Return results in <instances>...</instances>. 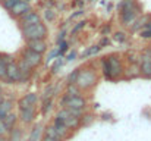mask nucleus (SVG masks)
Returning a JSON list of instances; mask_svg holds the SVG:
<instances>
[{
    "label": "nucleus",
    "instance_id": "1",
    "mask_svg": "<svg viewBox=\"0 0 151 141\" xmlns=\"http://www.w3.org/2000/svg\"><path fill=\"white\" fill-rule=\"evenodd\" d=\"M103 69H104V75H106L107 80H116L123 72L122 63L117 59V56H109L103 62Z\"/></svg>",
    "mask_w": 151,
    "mask_h": 141
},
{
    "label": "nucleus",
    "instance_id": "2",
    "mask_svg": "<svg viewBox=\"0 0 151 141\" xmlns=\"http://www.w3.org/2000/svg\"><path fill=\"white\" fill-rule=\"evenodd\" d=\"M22 34L27 40H35V38H44L47 35V28L44 24L37 22L28 27H22Z\"/></svg>",
    "mask_w": 151,
    "mask_h": 141
},
{
    "label": "nucleus",
    "instance_id": "3",
    "mask_svg": "<svg viewBox=\"0 0 151 141\" xmlns=\"http://www.w3.org/2000/svg\"><path fill=\"white\" fill-rule=\"evenodd\" d=\"M137 16H138V10L135 7V1L125 0L122 3V21H123V24H129V22L135 21Z\"/></svg>",
    "mask_w": 151,
    "mask_h": 141
},
{
    "label": "nucleus",
    "instance_id": "4",
    "mask_svg": "<svg viewBox=\"0 0 151 141\" xmlns=\"http://www.w3.org/2000/svg\"><path fill=\"white\" fill-rule=\"evenodd\" d=\"M96 82H97V75H96V72L87 69V71H79V75H78L75 84H76L78 87H81V88H88V87L94 85Z\"/></svg>",
    "mask_w": 151,
    "mask_h": 141
},
{
    "label": "nucleus",
    "instance_id": "5",
    "mask_svg": "<svg viewBox=\"0 0 151 141\" xmlns=\"http://www.w3.org/2000/svg\"><path fill=\"white\" fill-rule=\"evenodd\" d=\"M57 119H60L68 128H78V125H79V122H81V118H78V116H75V115H72L68 109H62L59 113H57Z\"/></svg>",
    "mask_w": 151,
    "mask_h": 141
},
{
    "label": "nucleus",
    "instance_id": "6",
    "mask_svg": "<svg viewBox=\"0 0 151 141\" xmlns=\"http://www.w3.org/2000/svg\"><path fill=\"white\" fill-rule=\"evenodd\" d=\"M62 106L65 107H75V109H84L85 107V100L78 94V95H70V94L66 93V95L62 97V101H60Z\"/></svg>",
    "mask_w": 151,
    "mask_h": 141
},
{
    "label": "nucleus",
    "instance_id": "7",
    "mask_svg": "<svg viewBox=\"0 0 151 141\" xmlns=\"http://www.w3.org/2000/svg\"><path fill=\"white\" fill-rule=\"evenodd\" d=\"M22 59H24V60H25L31 68H35V66H38V65L41 63V54H40V53L32 51L31 48H27V50L24 51Z\"/></svg>",
    "mask_w": 151,
    "mask_h": 141
},
{
    "label": "nucleus",
    "instance_id": "8",
    "mask_svg": "<svg viewBox=\"0 0 151 141\" xmlns=\"http://www.w3.org/2000/svg\"><path fill=\"white\" fill-rule=\"evenodd\" d=\"M7 81L10 82H16V81H21V72H19V68L16 63L13 62H9L6 65V78Z\"/></svg>",
    "mask_w": 151,
    "mask_h": 141
},
{
    "label": "nucleus",
    "instance_id": "9",
    "mask_svg": "<svg viewBox=\"0 0 151 141\" xmlns=\"http://www.w3.org/2000/svg\"><path fill=\"white\" fill-rule=\"evenodd\" d=\"M28 48H31L35 53L43 54L47 50V44L43 38H35V40H28Z\"/></svg>",
    "mask_w": 151,
    "mask_h": 141
},
{
    "label": "nucleus",
    "instance_id": "10",
    "mask_svg": "<svg viewBox=\"0 0 151 141\" xmlns=\"http://www.w3.org/2000/svg\"><path fill=\"white\" fill-rule=\"evenodd\" d=\"M28 10H29V4H28V1H25V0H18V1L12 6V9H10V12H12L13 16H21V15H24V13L28 12Z\"/></svg>",
    "mask_w": 151,
    "mask_h": 141
},
{
    "label": "nucleus",
    "instance_id": "11",
    "mask_svg": "<svg viewBox=\"0 0 151 141\" xmlns=\"http://www.w3.org/2000/svg\"><path fill=\"white\" fill-rule=\"evenodd\" d=\"M21 16H22V19H21L22 27H28V25H32V24L40 22V16H38L35 12H32V10H28V12H25V13L21 15Z\"/></svg>",
    "mask_w": 151,
    "mask_h": 141
},
{
    "label": "nucleus",
    "instance_id": "12",
    "mask_svg": "<svg viewBox=\"0 0 151 141\" xmlns=\"http://www.w3.org/2000/svg\"><path fill=\"white\" fill-rule=\"evenodd\" d=\"M37 101V94L35 93H28L25 94L21 100H19V109H25L29 106H34Z\"/></svg>",
    "mask_w": 151,
    "mask_h": 141
},
{
    "label": "nucleus",
    "instance_id": "13",
    "mask_svg": "<svg viewBox=\"0 0 151 141\" xmlns=\"http://www.w3.org/2000/svg\"><path fill=\"white\" fill-rule=\"evenodd\" d=\"M21 110V119L25 122V124H29L34 116H35V112H34V106H29V107H25V109H19Z\"/></svg>",
    "mask_w": 151,
    "mask_h": 141
},
{
    "label": "nucleus",
    "instance_id": "14",
    "mask_svg": "<svg viewBox=\"0 0 151 141\" xmlns=\"http://www.w3.org/2000/svg\"><path fill=\"white\" fill-rule=\"evenodd\" d=\"M1 122L4 124L6 129H7V131H10V129L13 128L15 122H16V115H15V113H12V112H9L7 115H4V116L1 118Z\"/></svg>",
    "mask_w": 151,
    "mask_h": 141
},
{
    "label": "nucleus",
    "instance_id": "15",
    "mask_svg": "<svg viewBox=\"0 0 151 141\" xmlns=\"http://www.w3.org/2000/svg\"><path fill=\"white\" fill-rule=\"evenodd\" d=\"M53 127H54V129H56V132L59 134V137H60V138H63V137L68 134V129H69V128H68V127H66L60 119H57V118H56V119H54Z\"/></svg>",
    "mask_w": 151,
    "mask_h": 141
},
{
    "label": "nucleus",
    "instance_id": "16",
    "mask_svg": "<svg viewBox=\"0 0 151 141\" xmlns=\"http://www.w3.org/2000/svg\"><path fill=\"white\" fill-rule=\"evenodd\" d=\"M12 107H13L12 100H1L0 101V119L4 115H7L9 112H12Z\"/></svg>",
    "mask_w": 151,
    "mask_h": 141
},
{
    "label": "nucleus",
    "instance_id": "17",
    "mask_svg": "<svg viewBox=\"0 0 151 141\" xmlns=\"http://www.w3.org/2000/svg\"><path fill=\"white\" fill-rule=\"evenodd\" d=\"M141 72L145 78H151V59L141 60Z\"/></svg>",
    "mask_w": 151,
    "mask_h": 141
},
{
    "label": "nucleus",
    "instance_id": "18",
    "mask_svg": "<svg viewBox=\"0 0 151 141\" xmlns=\"http://www.w3.org/2000/svg\"><path fill=\"white\" fill-rule=\"evenodd\" d=\"M40 135H41V124H37V125L34 127V129L31 131L29 141H38L40 140Z\"/></svg>",
    "mask_w": 151,
    "mask_h": 141
},
{
    "label": "nucleus",
    "instance_id": "19",
    "mask_svg": "<svg viewBox=\"0 0 151 141\" xmlns=\"http://www.w3.org/2000/svg\"><path fill=\"white\" fill-rule=\"evenodd\" d=\"M46 137L47 138H50V140H53V141H60L62 138L59 137V134L56 132V129H54V127L51 125V127H49L47 129H46Z\"/></svg>",
    "mask_w": 151,
    "mask_h": 141
},
{
    "label": "nucleus",
    "instance_id": "20",
    "mask_svg": "<svg viewBox=\"0 0 151 141\" xmlns=\"http://www.w3.org/2000/svg\"><path fill=\"white\" fill-rule=\"evenodd\" d=\"M43 106H41V112L43 115L49 113V110L51 109V104H53V97H47V98H43Z\"/></svg>",
    "mask_w": 151,
    "mask_h": 141
},
{
    "label": "nucleus",
    "instance_id": "21",
    "mask_svg": "<svg viewBox=\"0 0 151 141\" xmlns=\"http://www.w3.org/2000/svg\"><path fill=\"white\" fill-rule=\"evenodd\" d=\"M147 22H148V16H142V18H141L139 21H137V24L132 27V31H137V30H139V28H141V27H144Z\"/></svg>",
    "mask_w": 151,
    "mask_h": 141
},
{
    "label": "nucleus",
    "instance_id": "22",
    "mask_svg": "<svg viewBox=\"0 0 151 141\" xmlns=\"http://www.w3.org/2000/svg\"><path fill=\"white\" fill-rule=\"evenodd\" d=\"M100 51V46H93L90 48H87L84 53H82V57H87V56H91V54H96Z\"/></svg>",
    "mask_w": 151,
    "mask_h": 141
},
{
    "label": "nucleus",
    "instance_id": "23",
    "mask_svg": "<svg viewBox=\"0 0 151 141\" xmlns=\"http://www.w3.org/2000/svg\"><path fill=\"white\" fill-rule=\"evenodd\" d=\"M113 40L117 41V43H125L128 40V37H126L125 33H116V34H113Z\"/></svg>",
    "mask_w": 151,
    "mask_h": 141
},
{
    "label": "nucleus",
    "instance_id": "24",
    "mask_svg": "<svg viewBox=\"0 0 151 141\" xmlns=\"http://www.w3.org/2000/svg\"><path fill=\"white\" fill-rule=\"evenodd\" d=\"M79 71H81V69H75V71L69 75V78H68V82H69V84H75V82H76V78H78V75H79Z\"/></svg>",
    "mask_w": 151,
    "mask_h": 141
},
{
    "label": "nucleus",
    "instance_id": "25",
    "mask_svg": "<svg viewBox=\"0 0 151 141\" xmlns=\"http://www.w3.org/2000/svg\"><path fill=\"white\" fill-rule=\"evenodd\" d=\"M68 94H70V95H78V94H79V88H78V85H75V84H69Z\"/></svg>",
    "mask_w": 151,
    "mask_h": 141
},
{
    "label": "nucleus",
    "instance_id": "26",
    "mask_svg": "<svg viewBox=\"0 0 151 141\" xmlns=\"http://www.w3.org/2000/svg\"><path fill=\"white\" fill-rule=\"evenodd\" d=\"M63 65V59L62 57H59V59H56V62L53 63V66H51V72H57L59 71V68Z\"/></svg>",
    "mask_w": 151,
    "mask_h": 141
},
{
    "label": "nucleus",
    "instance_id": "27",
    "mask_svg": "<svg viewBox=\"0 0 151 141\" xmlns=\"http://www.w3.org/2000/svg\"><path fill=\"white\" fill-rule=\"evenodd\" d=\"M44 18H46L49 22H51V21H54V18H56V13H54L51 9H47V10L44 12Z\"/></svg>",
    "mask_w": 151,
    "mask_h": 141
},
{
    "label": "nucleus",
    "instance_id": "28",
    "mask_svg": "<svg viewBox=\"0 0 151 141\" xmlns=\"http://www.w3.org/2000/svg\"><path fill=\"white\" fill-rule=\"evenodd\" d=\"M16 1H18V0H1V4H3V7H4V9L10 10V9H12V6H13Z\"/></svg>",
    "mask_w": 151,
    "mask_h": 141
},
{
    "label": "nucleus",
    "instance_id": "29",
    "mask_svg": "<svg viewBox=\"0 0 151 141\" xmlns=\"http://www.w3.org/2000/svg\"><path fill=\"white\" fill-rule=\"evenodd\" d=\"M137 75H138V69H137L135 65H134V66L129 69V72L126 74V77H128V78H134V77H137Z\"/></svg>",
    "mask_w": 151,
    "mask_h": 141
},
{
    "label": "nucleus",
    "instance_id": "30",
    "mask_svg": "<svg viewBox=\"0 0 151 141\" xmlns=\"http://www.w3.org/2000/svg\"><path fill=\"white\" fill-rule=\"evenodd\" d=\"M12 141H19L21 140V132H19V129H13V132H12Z\"/></svg>",
    "mask_w": 151,
    "mask_h": 141
},
{
    "label": "nucleus",
    "instance_id": "31",
    "mask_svg": "<svg viewBox=\"0 0 151 141\" xmlns=\"http://www.w3.org/2000/svg\"><path fill=\"white\" fill-rule=\"evenodd\" d=\"M141 37H142V38H151V28H147V27H145V30L141 33Z\"/></svg>",
    "mask_w": 151,
    "mask_h": 141
},
{
    "label": "nucleus",
    "instance_id": "32",
    "mask_svg": "<svg viewBox=\"0 0 151 141\" xmlns=\"http://www.w3.org/2000/svg\"><path fill=\"white\" fill-rule=\"evenodd\" d=\"M129 57H131V62H132V63H137V62L141 60V57H139L138 54H135V53H129Z\"/></svg>",
    "mask_w": 151,
    "mask_h": 141
},
{
    "label": "nucleus",
    "instance_id": "33",
    "mask_svg": "<svg viewBox=\"0 0 151 141\" xmlns=\"http://www.w3.org/2000/svg\"><path fill=\"white\" fill-rule=\"evenodd\" d=\"M85 24H87V22H85V21H82V22H79L78 25H75V28L72 30V34H76V31H79V30H81V28H82Z\"/></svg>",
    "mask_w": 151,
    "mask_h": 141
},
{
    "label": "nucleus",
    "instance_id": "34",
    "mask_svg": "<svg viewBox=\"0 0 151 141\" xmlns=\"http://www.w3.org/2000/svg\"><path fill=\"white\" fill-rule=\"evenodd\" d=\"M141 59H151V48H145L142 51V57Z\"/></svg>",
    "mask_w": 151,
    "mask_h": 141
},
{
    "label": "nucleus",
    "instance_id": "35",
    "mask_svg": "<svg viewBox=\"0 0 151 141\" xmlns=\"http://www.w3.org/2000/svg\"><path fill=\"white\" fill-rule=\"evenodd\" d=\"M0 78H6V65L0 63Z\"/></svg>",
    "mask_w": 151,
    "mask_h": 141
},
{
    "label": "nucleus",
    "instance_id": "36",
    "mask_svg": "<svg viewBox=\"0 0 151 141\" xmlns=\"http://www.w3.org/2000/svg\"><path fill=\"white\" fill-rule=\"evenodd\" d=\"M84 118H85V119H84L82 124H84V125H88V122H90V124L93 122V118H94V116H91V115H85Z\"/></svg>",
    "mask_w": 151,
    "mask_h": 141
},
{
    "label": "nucleus",
    "instance_id": "37",
    "mask_svg": "<svg viewBox=\"0 0 151 141\" xmlns=\"http://www.w3.org/2000/svg\"><path fill=\"white\" fill-rule=\"evenodd\" d=\"M0 63H3V65H7V63H9V57L0 53Z\"/></svg>",
    "mask_w": 151,
    "mask_h": 141
},
{
    "label": "nucleus",
    "instance_id": "38",
    "mask_svg": "<svg viewBox=\"0 0 151 141\" xmlns=\"http://www.w3.org/2000/svg\"><path fill=\"white\" fill-rule=\"evenodd\" d=\"M7 129H6V127H4V124L1 122V119H0V135H3L4 132H6Z\"/></svg>",
    "mask_w": 151,
    "mask_h": 141
},
{
    "label": "nucleus",
    "instance_id": "39",
    "mask_svg": "<svg viewBox=\"0 0 151 141\" xmlns=\"http://www.w3.org/2000/svg\"><path fill=\"white\" fill-rule=\"evenodd\" d=\"M68 50V43H62V46H60V50H59V53H65Z\"/></svg>",
    "mask_w": 151,
    "mask_h": 141
},
{
    "label": "nucleus",
    "instance_id": "40",
    "mask_svg": "<svg viewBox=\"0 0 151 141\" xmlns=\"http://www.w3.org/2000/svg\"><path fill=\"white\" fill-rule=\"evenodd\" d=\"M82 13H84V12H82V10H78V12H76V13H73V15H72V19H73V18H76V16H81V15H82Z\"/></svg>",
    "mask_w": 151,
    "mask_h": 141
},
{
    "label": "nucleus",
    "instance_id": "41",
    "mask_svg": "<svg viewBox=\"0 0 151 141\" xmlns=\"http://www.w3.org/2000/svg\"><path fill=\"white\" fill-rule=\"evenodd\" d=\"M107 43H109V41H107V40H106V38H104V40H103V41H101V46H106V44H107Z\"/></svg>",
    "mask_w": 151,
    "mask_h": 141
},
{
    "label": "nucleus",
    "instance_id": "42",
    "mask_svg": "<svg viewBox=\"0 0 151 141\" xmlns=\"http://www.w3.org/2000/svg\"><path fill=\"white\" fill-rule=\"evenodd\" d=\"M73 57H75V53H72V54L69 56V60H73Z\"/></svg>",
    "mask_w": 151,
    "mask_h": 141
},
{
    "label": "nucleus",
    "instance_id": "43",
    "mask_svg": "<svg viewBox=\"0 0 151 141\" xmlns=\"http://www.w3.org/2000/svg\"><path fill=\"white\" fill-rule=\"evenodd\" d=\"M0 141H7V140H6V138H4L3 135H0Z\"/></svg>",
    "mask_w": 151,
    "mask_h": 141
},
{
    "label": "nucleus",
    "instance_id": "44",
    "mask_svg": "<svg viewBox=\"0 0 151 141\" xmlns=\"http://www.w3.org/2000/svg\"><path fill=\"white\" fill-rule=\"evenodd\" d=\"M1 100H3V98H1V95H0V101H1Z\"/></svg>",
    "mask_w": 151,
    "mask_h": 141
},
{
    "label": "nucleus",
    "instance_id": "45",
    "mask_svg": "<svg viewBox=\"0 0 151 141\" xmlns=\"http://www.w3.org/2000/svg\"><path fill=\"white\" fill-rule=\"evenodd\" d=\"M25 1H29V0H25Z\"/></svg>",
    "mask_w": 151,
    "mask_h": 141
},
{
    "label": "nucleus",
    "instance_id": "46",
    "mask_svg": "<svg viewBox=\"0 0 151 141\" xmlns=\"http://www.w3.org/2000/svg\"><path fill=\"white\" fill-rule=\"evenodd\" d=\"M0 93H1V88H0Z\"/></svg>",
    "mask_w": 151,
    "mask_h": 141
}]
</instances>
